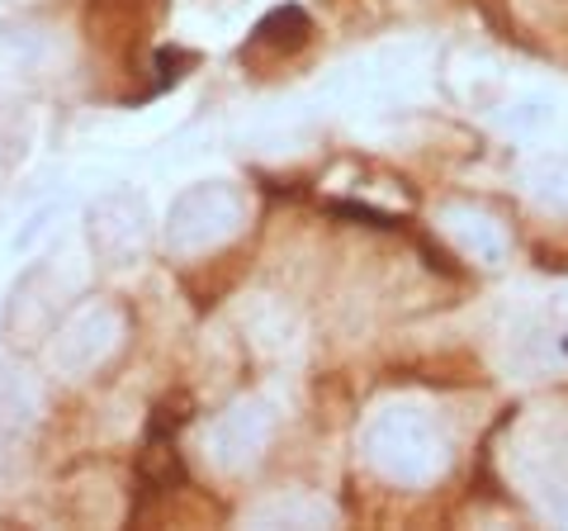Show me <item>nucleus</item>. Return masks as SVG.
<instances>
[{
  "label": "nucleus",
  "instance_id": "1",
  "mask_svg": "<svg viewBox=\"0 0 568 531\" xmlns=\"http://www.w3.org/2000/svg\"><path fill=\"white\" fill-rule=\"evenodd\" d=\"M308 14L304 10H294V6H284L275 14H265V20L256 24L252 33V43L242 48V62L246 58H261V52H271V58H290V52H298L308 43Z\"/></svg>",
  "mask_w": 568,
  "mask_h": 531
}]
</instances>
